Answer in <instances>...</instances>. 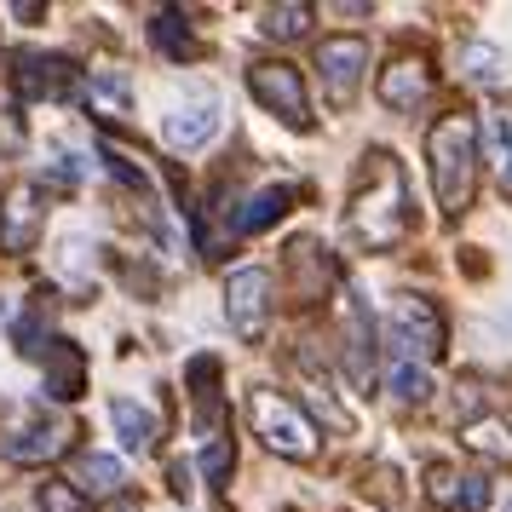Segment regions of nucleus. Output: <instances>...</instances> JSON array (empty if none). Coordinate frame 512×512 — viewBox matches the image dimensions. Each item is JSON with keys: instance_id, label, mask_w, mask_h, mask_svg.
Returning a JSON list of instances; mask_svg holds the SVG:
<instances>
[{"instance_id": "nucleus-1", "label": "nucleus", "mask_w": 512, "mask_h": 512, "mask_svg": "<svg viewBox=\"0 0 512 512\" xmlns=\"http://www.w3.org/2000/svg\"><path fill=\"white\" fill-rule=\"evenodd\" d=\"M346 236L363 254H392L409 236V179L392 150H369L346 202Z\"/></svg>"}, {"instance_id": "nucleus-2", "label": "nucleus", "mask_w": 512, "mask_h": 512, "mask_svg": "<svg viewBox=\"0 0 512 512\" xmlns=\"http://www.w3.org/2000/svg\"><path fill=\"white\" fill-rule=\"evenodd\" d=\"M426 162H432V190H438V208L449 219H461L472 208V190H478V121L449 110L432 121L426 133Z\"/></svg>"}, {"instance_id": "nucleus-3", "label": "nucleus", "mask_w": 512, "mask_h": 512, "mask_svg": "<svg viewBox=\"0 0 512 512\" xmlns=\"http://www.w3.org/2000/svg\"><path fill=\"white\" fill-rule=\"evenodd\" d=\"M248 420H254V438L282 461H311L317 455V426L294 397L259 386V392H248Z\"/></svg>"}, {"instance_id": "nucleus-4", "label": "nucleus", "mask_w": 512, "mask_h": 512, "mask_svg": "<svg viewBox=\"0 0 512 512\" xmlns=\"http://www.w3.org/2000/svg\"><path fill=\"white\" fill-rule=\"evenodd\" d=\"M449 346V328H443L438 305L426 294H397L392 317H386V357H415V363H432Z\"/></svg>"}, {"instance_id": "nucleus-5", "label": "nucleus", "mask_w": 512, "mask_h": 512, "mask_svg": "<svg viewBox=\"0 0 512 512\" xmlns=\"http://www.w3.org/2000/svg\"><path fill=\"white\" fill-rule=\"evenodd\" d=\"M225 323L242 346L265 340V323H271V271L265 265H242L225 277Z\"/></svg>"}, {"instance_id": "nucleus-6", "label": "nucleus", "mask_w": 512, "mask_h": 512, "mask_svg": "<svg viewBox=\"0 0 512 512\" xmlns=\"http://www.w3.org/2000/svg\"><path fill=\"white\" fill-rule=\"evenodd\" d=\"M248 93L271 110V116H282L288 127H311V98H305V81L294 64H282V58H259V64H248Z\"/></svg>"}, {"instance_id": "nucleus-7", "label": "nucleus", "mask_w": 512, "mask_h": 512, "mask_svg": "<svg viewBox=\"0 0 512 512\" xmlns=\"http://www.w3.org/2000/svg\"><path fill=\"white\" fill-rule=\"evenodd\" d=\"M317 70H323V93L328 104H351L369 70V41L363 35H328L317 47Z\"/></svg>"}, {"instance_id": "nucleus-8", "label": "nucleus", "mask_w": 512, "mask_h": 512, "mask_svg": "<svg viewBox=\"0 0 512 512\" xmlns=\"http://www.w3.org/2000/svg\"><path fill=\"white\" fill-rule=\"evenodd\" d=\"M41 219H47V208H41L35 179H18V185L0 190V248L6 254H29L41 242Z\"/></svg>"}, {"instance_id": "nucleus-9", "label": "nucleus", "mask_w": 512, "mask_h": 512, "mask_svg": "<svg viewBox=\"0 0 512 512\" xmlns=\"http://www.w3.org/2000/svg\"><path fill=\"white\" fill-rule=\"evenodd\" d=\"M70 438H75L70 420H24V426L0 432V455L12 466H41V461L70 455Z\"/></svg>"}, {"instance_id": "nucleus-10", "label": "nucleus", "mask_w": 512, "mask_h": 512, "mask_svg": "<svg viewBox=\"0 0 512 512\" xmlns=\"http://www.w3.org/2000/svg\"><path fill=\"white\" fill-rule=\"evenodd\" d=\"M12 64H18V70H12V87H18L24 98H35V104H41V98L58 104V98H70L75 87H81L75 58H58V52H52V58L47 52H18Z\"/></svg>"}, {"instance_id": "nucleus-11", "label": "nucleus", "mask_w": 512, "mask_h": 512, "mask_svg": "<svg viewBox=\"0 0 512 512\" xmlns=\"http://www.w3.org/2000/svg\"><path fill=\"white\" fill-rule=\"evenodd\" d=\"M432 98V64L426 58H392L386 70H380V104L386 110H397V116H409V110H420Z\"/></svg>"}, {"instance_id": "nucleus-12", "label": "nucleus", "mask_w": 512, "mask_h": 512, "mask_svg": "<svg viewBox=\"0 0 512 512\" xmlns=\"http://www.w3.org/2000/svg\"><path fill=\"white\" fill-rule=\"evenodd\" d=\"M346 374H351V386L369 392V380H374V323H369V305H363L357 288H346Z\"/></svg>"}, {"instance_id": "nucleus-13", "label": "nucleus", "mask_w": 512, "mask_h": 512, "mask_svg": "<svg viewBox=\"0 0 512 512\" xmlns=\"http://www.w3.org/2000/svg\"><path fill=\"white\" fill-rule=\"evenodd\" d=\"M41 363H47V397L52 403H75V397L87 392V351L75 346V340H52Z\"/></svg>"}, {"instance_id": "nucleus-14", "label": "nucleus", "mask_w": 512, "mask_h": 512, "mask_svg": "<svg viewBox=\"0 0 512 512\" xmlns=\"http://www.w3.org/2000/svg\"><path fill=\"white\" fill-rule=\"evenodd\" d=\"M478 144H484V162L495 173V185L512 196V104H489L478 121Z\"/></svg>"}, {"instance_id": "nucleus-15", "label": "nucleus", "mask_w": 512, "mask_h": 512, "mask_svg": "<svg viewBox=\"0 0 512 512\" xmlns=\"http://www.w3.org/2000/svg\"><path fill=\"white\" fill-rule=\"evenodd\" d=\"M219 133V104H190V110H173L162 121V144L173 156H190V150H202V144Z\"/></svg>"}, {"instance_id": "nucleus-16", "label": "nucleus", "mask_w": 512, "mask_h": 512, "mask_svg": "<svg viewBox=\"0 0 512 512\" xmlns=\"http://www.w3.org/2000/svg\"><path fill=\"white\" fill-rule=\"evenodd\" d=\"M87 501H104V495H121V484H127V472H121V461L116 455H104V449H81L75 455V478H70Z\"/></svg>"}, {"instance_id": "nucleus-17", "label": "nucleus", "mask_w": 512, "mask_h": 512, "mask_svg": "<svg viewBox=\"0 0 512 512\" xmlns=\"http://www.w3.org/2000/svg\"><path fill=\"white\" fill-rule=\"evenodd\" d=\"M185 392H190V403H196V426L213 432V426H219V357H190Z\"/></svg>"}, {"instance_id": "nucleus-18", "label": "nucleus", "mask_w": 512, "mask_h": 512, "mask_svg": "<svg viewBox=\"0 0 512 512\" xmlns=\"http://www.w3.org/2000/svg\"><path fill=\"white\" fill-rule=\"evenodd\" d=\"M87 110H93L98 121L127 116V110H133V81H127V70H93L87 75Z\"/></svg>"}, {"instance_id": "nucleus-19", "label": "nucleus", "mask_w": 512, "mask_h": 512, "mask_svg": "<svg viewBox=\"0 0 512 512\" xmlns=\"http://www.w3.org/2000/svg\"><path fill=\"white\" fill-rule=\"evenodd\" d=\"M110 426H116V438L127 455H150L156 449V415L144 403H133V397H116L110 403Z\"/></svg>"}, {"instance_id": "nucleus-20", "label": "nucleus", "mask_w": 512, "mask_h": 512, "mask_svg": "<svg viewBox=\"0 0 512 512\" xmlns=\"http://www.w3.org/2000/svg\"><path fill=\"white\" fill-rule=\"evenodd\" d=\"M386 392H392L397 403L420 409L426 397L438 392V380H432V369H426V363H415V357H386Z\"/></svg>"}, {"instance_id": "nucleus-21", "label": "nucleus", "mask_w": 512, "mask_h": 512, "mask_svg": "<svg viewBox=\"0 0 512 512\" xmlns=\"http://www.w3.org/2000/svg\"><path fill=\"white\" fill-rule=\"evenodd\" d=\"M294 208V190L288 185H265V190H254V196H248V208L236 213L231 225L242 236H254V231H271V225H277L282 213Z\"/></svg>"}, {"instance_id": "nucleus-22", "label": "nucleus", "mask_w": 512, "mask_h": 512, "mask_svg": "<svg viewBox=\"0 0 512 512\" xmlns=\"http://www.w3.org/2000/svg\"><path fill=\"white\" fill-rule=\"evenodd\" d=\"M466 449L472 455H484V461H495V466H512V426L501 415H484V420H466Z\"/></svg>"}, {"instance_id": "nucleus-23", "label": "nucleus", "mask_w": 512, "mask_h": 512, "mask_svg": "<svg viewBox=\"0 0 512 512\" xmlns=\"http://www.w3.org/2000/svg\"><path fill=\"white\" fill-rule=\"evenodd\" d=\"M150 41L167 52V58H202V41L190 35V24H185V12H156V24H150Z\"/></svg>"}, {"instance_id": "nucleus-24", "label": "nucleus", "mask_w": 512, "mask_h": 512, "mask_svg": "<svg viewBox=\"0 0 512 512\" xmlns=\"http://www.w3.org/2000/svg\"><path fill=\"white\" fill-rule=\"evenodd\" d=\"M311 18H317L311 6H265L259 12V35L265 41H300L305 29H311Z\"/></svg>"}, {"instance_id": "nucleus-25", "label": "nucleus", "mask_w": 512, "mask_h": 512, "mask_svg": "<svg viewBox=\"0 0 512 512\" xmlns=\"http://www.w3.org/2000/svg\"><path fill=\"white\" fill-rule=\"evenodd\" d=\"M98 156H104V167H110V173H116V179H121L127 190H139L144 202H156V179H150V173H144V167L133 162V156H121V150H116L110 139H98Z\"/></svg>"}, {"instance_id": "nucleus-26", "label": "nucleus", "mask_w": 512, "mask_h": 512, "mask_svg": "<svg viewBox=\"0 0 512 512\" xmlns=\"http://www.w3.org/2000/svg\"><path fill=\"white\" fill-rule=\"evenodd\" d=\"M461 75L472 87H495L501 81V52L489 47V41H466L461 47Z\"/></svg>"}, {"instance_id": "nucleus-27", "label": "nucleus", "mask_w": 512, "mask_h": 512, "mask_svg": "<svg viewBox=\"0 0 512 512\" xmlns=\"http://www.w3.org/2000/svg\"><path fill=\"white\" fill-rule=\"evenodd\" d=\"M35 501H41V512H93V501H87L70 478H47V484H35Z\"/></svg>"}, {"instance_id": "nucleus-28", "label": "nucleus", "mask_w": 512, "mask_h": 512, "mask_svg": "<svg viewBox=\"0 0 512 512\" xmlns=\"http://www.w3.org/2000/svg\"><path fill=\"white\" fill-rule=\"evenodd\" d=\"M426 495H432L438 507H455V501H461V472L443 466V461H432L426 466Z\"/></svg>"}, {"instance_id": "nucleus-29", "label": "nucleus", "mask_w": 512, "mask_h": 512, "mask_svg": "<svg viewBox=\"0 0 512 512\" xmlns=\"http://www.w3.org/2000/svg\"><path fill=\"white\" fill-rule=\"evenodd\" d=\"M236 466V449L231 443H208V455H202V472H208V484H225Z\"/></svg>"}, {"instance_id": "nucleus-30", "label": "nucleus", "mask_w": 512, "mask_h": 512, "mask_svg": "<svg viewBox=\"0 0 512 512\" xmlns=\"http://www.w3.org/2000/svg\"><path fill=\"white\" fill-rule=\"evenodd\" d=\"M461 501H466V512H489V478L484 472H466L461 478Z\"/></svg>"}, {"instance_id": "nucleus-31", "label": "nucleus", "mask_w": 512, "mask_h": 512, "mask_svg": "<svg viewBox=\"0 0 512 512\" xmlns=\"http://www.w3.org/2000/svg\"><path fill=\"white\" fill-rule=\"evenodd\" d=\"M167 478H173V495H185V501H190V478H196V472H190L185 461H173V466H167Z\"/></svg>"}, {"instance_id": "nucleus-32", "label": "nucleus", "mask_w": 512, "mask_h": 512, "mask_svg": "<svg viewBox=\"0 0 512 512\" xmlns=\"http://www.w3.org/2000/svg\"><path fill=\"white\" fill-rule=\"evenodd\" d=\"M501 512H512V495H507V507H501Z\"/></svg>"}]
</instances>
